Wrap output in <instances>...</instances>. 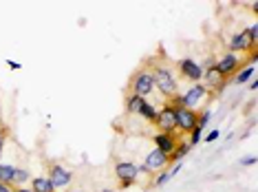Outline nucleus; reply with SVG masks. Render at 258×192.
Masks as SVG:
<instances>
[{
    "mask_svg": "<svg viewBox=\"0 0 258 192\" xmlns=\"http://www.w3.org/2000/svg\"><path fill=\"white\" fill-rule=\"evenodd\" d=\"M152 71V79H154V88H159L166 100H172L177 95V77H175V71L170 67H163V64H157Z\"/></svg>",
    "mask_w": 258,
    "mask_h": 192,
    "instance_id": "1",
    "label": "nucleus"
},
{
    "mask_svg": "<svg viewBox=\"0 0 258 192\" xmlns=\"http://www.w3.org/2000/svg\"><path fill=\"white\" fill-rule=\"evenodd\" d=\"M154 91V79H152V71L148 67L139 69L137 73L130 79V93L133 95H139V97H146Z\"/></svg>",
    "mask_w": 258,
    "mask_h": 192,
    "instance_id": "2",
    "label": "nucleus"
},
{
    "mask_svg": "<svg viewBox=\"0 0 258 192\" xmlns=\"http://www.w3.org/2000/svg\"><path fill=\"white\" fill-rule=\"evenodd\" d=\"M115 175L121 181V186H133L137 181V177L142 175V166H137L133 161H117Z\"/></svg>",
    "mask_w": 258,
    "mask_h": 192,
    "instance_id": "3",
    "label": "nucleus"
},
{
    "mask_svg": "<svg viewBox=\"0 0 258 192\" xmlns=\"http://www.w3.org/2000/svg\"><path fill=\"white\" fill-rule=\"evenodd\" d=\"M168 163H170V157L163 154L161 151H157V148H152V151L146 154V159H144L142 172H148V175H152V172H161V170H166Z\"/></svg>",
    "mask_w": 258,
    "mask_h": 192,
    "instance_id": "4",
    "label": "nucleus"
},
{
    "mask_svg": "<svg viewBox=\"0 0 258 192\" xmlns=\"http://www.w3.org/2000/svg\"><path fill=\"white\" fill-rule=\"evenodd\" d=\"M157 128H159V133H163V135H175V130H177V119H175V106H170V104H166L163 109H159V115H157Z\"/></svg>",
    "mask_w": 258,
    "mask_h": 192,
    "instance_id": "5",
    "label": "nucleus"
},
{
    "mask_svg": "<svg viewBox=\"0 0 258 192\" xmlns=\"http://www.w3.org/2000/svg\"><path fill=\"white\" fill-rule=\"evenodd\" d=\"M196 117H199V113H196V111H190V109H185V106H175L177 128H179L181 133H187V135H190V130L196 126Z\"/></svg>",
    "mask_w": 258,
    "mask_h": 192,
    "instance_id": "6",
    "label": "nucleus"
},
{
    "mask_svg": "<svg viewBox=\"0 0 258 192\" xmlns=\"http://www.w3.org/2000/svg\"><path fill=\"white\" fill-rule=\"evenodd\" d=\"M49 181L53 184V188H69V184H71V170H69L67 166H62V163H53L49 170Z\"/></svg>",
    "mask_w": 258,
    "mask_h": 192,
    "instance_id": "7",
    "label": "nucleus"
},
{
    "mask_svg": "<svg viewBox=\"0 0 258 192\" xmlns=\"http://www.w3.org/2000/svg\"><path fill=\"white\" fill-rule=\"evenodd\" d=\"M179 71L185 79H190V82H194V84H199L201 79H203V69H201V64H196L192 58L179 60Z\"/></svg>",
    "mask_w": 258,
    "mask_h": 192,
    "instance_id": "8",
    "label": "nucleus"
},
{
    "mask_svg": "<svg viewBox=\"0 0 258 192\" xmlns=\"http://www.w3.org/2000/svg\"><path fill=\"white\" fill-rule=\"evenodd\" d=\"M214 67L219 69V71L223 73L225 77H229V76H236V71H238V67H241V58H238L236 53H225V55H221V58L217 60V64Z\"/></svg>",
    "mask_w": 258,
    "mask_h": 192,
    "instance_id": "9",
    "label": "nucleus"
},
{
    "mask_svg": "<svg viewBox=\"0 0 258 192\" xmlns=\"http://www.w3.org/2000/svg\"><path fill=\"white\" fill-rule=\"evenodd\" d=\"M203 79H205V91H221V88L227 84V79H225V76L221 71H219L217 67L208 69V71H203Z\"/></svg>",
    "mask_w": 258,
    "mask_h": 192,
    "instance_id": "10",
    "label": "nucleus"
},
{
    "mask_svg": "<svg viewBox=\"0 0 258 192\" xmlns=\"http://www.w3.org/2000/svg\"><path fill=\"white\" fill-rule=\"evenodd\" d=\"M227 44H229V53H236V55H238L241 51H243V53H245V51H254V53H256V46L252 44V40H250V36H247V31H241V34H236L232 40L227 42Z\"/></svg>",
    "mask_w": 258,
    "mask_h": 192,
    "instance_id": "11",
    "label": "nucleus"
},
{
    "mask_svg": "<svg viewBox=\"0 0 258 192\" xmlns=\"http://www.w3.org/2000/svg\"><path fill=\"white\" fill-rule=\"evenodd\" d=\"M177 144H179V142L175 139V135H163V133L154 135V148H157V151H161L163 154H168V157L175 153Z\"/></svg>",
    "mask_w": 258,
    "mask_h": 192,
    "instance_id": "12",
    "label": "nucleus"
},
{
    "mask_svg": "<svg viewBox=\"0 0 258 192\" xmlns=\"http://www.w3.org/2000/svg\"><path fill=\"white\" fill-rule=\"evenodd\" d=\"M144 102H146V97H139V95H133V93H128V95H126V113L139 115V111H142Z\"/></svg>",
    "mask_w": 258,
    "mask_h": 192,
    "instance_id": "13",
    "label": "nucleus"
},
{
    "mask_svg": "<svg viewBox=\"0 0 258 192\" xmlns=\"http://www.w3.org/2000/svg\"><path fill=\"white\" fill-rule=\"evenodd\" d=\"M31 190L34 192H55L53 184L49 181V177H36V179L31 181Z\"/></svg>",
    "mask_w": 258,
    "mask_h": 192,
    "instance_id": "14",
    "label": "nucleus"
},
{
    "mask_svg": "<svg viewBox=\"0 0 258 192\" xmlns=\"http://www.w3.org/2000/svg\"><path fill=\"white\" fill-rule=\"evenodd\" d=\"M13 172H16V166L13 163H4L0 161V184H13Z\"/></svg>",
    "mask_w": 258,
    "mask_h": 192,
    "instance_id": "15",
    "label": "nucleus"
},
{
    "mask_svg": "<svg viewBox=\"0 0 258 192\" xmlns=\"http://www.w3.org/2000/svg\"><path fill=\"white\" fill-rule=\"evenodd\" d=\"M157 115H159V109L157 106H152V104H148V102H144V106H142V111H139V117H144V119H148V121H157Z\"/></svg>",
    "mask_w": 258,
    "mask_h": 192,
    "instance_id": "16",
    "label": "nucleus"
},
{
    "mask_svg": "<svg viewBox=\"0 0 258 192\" xmlns=\"http://www.w3.org/2000/svg\"><path fill=\"white\" fill-rule=\"evenodd\" d=\"M187 153H190V144H187V142H179V144H177V148H175V153L170 154V159L175 163L177 161H184V157H185Z\"/></svg>",
    "mask_w": 258,
    "mask_h": 192,
    "instance_id": "17",
    "label": "nucleus"
},
{
    "mask_svg": "<svg viewBox=\"0 0 258 192\" xmlns=\"http://www.w3.org/2000/svg\"><path fill=\"white\" fill-rule=\"evenodd\" d=\"M254 73H256V67H254V64H250V67H245L243 71H236V77H234L232 82L234 84H245L247 79L254 76Z\"/></svg>",
    "mask_w": 258,
    "mask_h": 192,
    "instance_id": "18",
    "label": "nucleus"
},
{
    "mask_svg": "<svg viewBox=\"0 0 258 192\" xmlns=\"http://www.w3.org/2000/svg\"><path fill=\"white\" fill-rule=\"evenodd\" d=\"M201 139H203V126L196 124L194 128L190 130V139H187V144H190V146H196V144H199Z\"/></svg>",
    "mask_w": 258,
    "mask_h": 192,
    "instance_id": "19",
    "label": "nucleus"
},
{
    "mask_svg": "<svg viewBox=\"0 0 258 192\" xmlns=\"http://www.w3.org/2000/svg\"><path fill=\"white\" fill-rule=\"evenodd\" d=\"M27 181H29V170L16 168V172H13V184H27Z\"/></svg>",
    "mask_w": 258,
    "mask_h": 192,
    "instance_id": "20",
    "label": "nucleus"
},
{
    "mask_svg": "<svg viewBox=\"0 0 258 192\" xmlns=\"http://www.w3.org/2000/svg\"><path fill=\"white\" fill-rule=\"evenodd\" d=\"M168 181H170V175H168V170H161V172L157 175V179L152 181V186H154V188H161V186H166Z\"/></svg>",
    "mask_w": 258,
    "mask_h": 192,
    "instance_id": "21",
    "label": "nucleus"
},
{
    "mask_svg": "<svg viewBox=\"0 0 258 192\" xmlns=\"http://www.w3.org/2000/svg\"><path fill=\"white\" fill-rule=\"evenodd\" d=\"M247 36H250V40H252V44L258 46V25H252V27H247Z\"/></svg>",
    "mask_w": 258,
    "mask_h": 192,
    "instance_id": "22",
    "label": "nucleus"
},
{
    "mask_svg": "<svg viewBox=\"0 0 258 192\" xmlns=\"http://www.w3.org/2000/svg\"><path fill=\"white\" fill-rule=\"evenodd\" d=\"M210 119H212V113H210V111H203V113H201L199 117H196V124H199V126H203V128H205V124H208Z\"/></svg>",
    "mask_w": 258,
    "mask_h": 192,
    "instance_id": "23",
    "label": "nucleus"
},
{
    "mask_svg": "<svg viewBox=\"0 0 258 192\" xmlns=\"http://www.w3.org/2000/svg\"><path fill=\"white\" fill-rule=\"evenodd\" d=\"M219 137H221V130H212V133H208L203 139H205V142H208V144H212V142H217Z\"/></svg>",
    "mask_w": 258,
    "mask_h": 192,
    "instance_id": "24",
    "label": "nucleus"
},
{
    "mask_svg": "<svg viewBox=\"0 0 258 192\" xmlns=\"http://www.w3.org/2000/svg\"><path fill=\"white\" fill-rule=\"evenodd\" d=\"M181 168H184V161H177V163H175V168H172V170L168 172V175H170V179H172V177H177V175H179V172H181Z\"/></svg>",
    "mask_w": 258,
    "mask_h": 192,
    "instance_id": "25",
    "label": "nucleus"
},
{
    "mask_svg": "<svg viewBox=\"0 0 258 192\" xmlns=\"http://www.w3.org/2000/svg\"><path fill=\"white\" fill-rule=\"evenodd\" d=\"M7 67H9V69H13V71H20L22 64H20V62H13V60H7Z\"/></svg>",
    "mask_w": 258,
    "mask_h": 192,
    "instance_id": "26",
    "label": "nucleus"
},
{
    "mask_svg": "<svg viewBox=\"0 0 258 192\" xmlns=\"http://www.w3.org/2000/svg\"><path fill=\"white\" fill-rule=\"evenodd\" d=\"M256 163V157H245V159H241V166H254Z\"/></svg>",
    "mask_w": 258,
    "mask_h": 192,
    "instance_id": "27",
    "label": "nucleus"
},
{
    "mask_svg": "<svg viewBox=\"0 0 258 192\" xmlns=\"http://www.w3.org/2000/svg\"><path fill=\"white\" fill-rule=\"evenodd\" d=\"M4 137H7V135H4V130H0V154H2V146H4Z\"/></svg>",
    "mask_w": 258,
    "mask_h": 192,
    "instance_id": "28",
    "label": "nucleus"
},
{
    "mask_svg": "<svg viewBox=\"0 0 258 192\" xmlns=\"http://www.w3.org/2000/svg\"><path fill=\"white\" fill-rule=\"evenodd\" d=\"M250 88H252V91H256V88H258V82H256V79H252V82H250Z\"/></svg>",
    "mask_w": 258,
    "mask_h": 192,
    "instance_id": "29",
    "label": "nucleus"
},
{
    "mask_svg": "<svg viewBox=\"0 0 258 192\" xmlns=\"http://www.w3.org/2000/svg\"><path fill=\"white\" fill-rule=\"evenodd\" d=\"M11 192H34V190H27V188H16V190H11Z\"/></svg>",
    "mask_w": 258,
    "mask_h": 192,
    "instance_id": "30",
    "label": "nucleus"
},
{
    "mask_svg": "<svg viewBox=\"0 0 258 192\" xmlns=\"http://www.w3.org/2000/svg\"><path fill=\"white\" fill-rule=\"evenodd\" d=\"M71 192H79V190H71Z\"/></svg>",
    "mask_w": 258,
    "mask_h": 192,
    "instance_id": "31",
    "label": "nucleus"
}]
</instances>
